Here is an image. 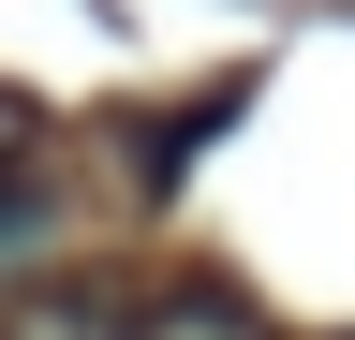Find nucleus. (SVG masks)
Returning a JSON list of instances; mask_svg holds the SVG:
<instances>
[{"label":"nucleus","instance_id":"nucleus-1","mask_svg":"<svg viewBox=\"0 0 355 340\" xmlns=\"http://www.w3.org/2000/svg\"><path fill=\"white\" fill-rule=\"evenodd\" d=\"M119 325H133V281H104V267H60L0 311V340H119Z\"/></svg>","mask_w":355,"mask_h":340},{"label":"nucleus","instance_id":"nucleus-2","mask_svg":"<svg viewBox=\"0 0 355 340\" xmlns=\"http://www.w3.org/2000/svg\"><path fill=\"white\" fill-rule=\"evenodd\" d=\"M119 340H266V311L237 281H133V325Z\"/></svg>","mask_w":355,"mask_h":340},{"label":"nucleus","instance_id":"nucleus-3","mask_svg":"<svg viewBox=\"0 0 355 340\" xmlns=\"http://www.w3.org/2000/svg\"><path fill=\"white\" fill-rule=\"evenodd\" d=\"M30 222H44V193H30V163H0V251H30Z\"/></svg>","mask_w":355,"mask_h":340}]
</instances>
